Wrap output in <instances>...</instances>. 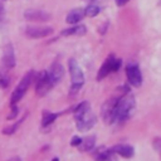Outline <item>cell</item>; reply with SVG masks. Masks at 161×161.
Returning <instances> with one entry per match:
<instances>
[{"instance_id": "cell-1", "label": "cell", "mask_w": 161, "mask_h": 161, "mask_svg": "<svg viewBox=\"0 0 161 161\" xmlns=\"http://www.w3.org/2000/svg\"><path fill=\"white\" fill-rule=\"evenodd\" d=\"M73 114H74L75 126H77L78 131H80V132H86V131L91 130L97 122V118H96L94 113L92 112L89 103L86 101L80 102L79 104H77L74 107Z\"/></svg>"}, {"instance_id": "cell-2", "label": "cell", "mask_w": 161, "mask_h": 161, "mask_svg": "<svg viewBox=\"0 0 161 161\" xmlns=\"http://www.w3.org/2000/svg\"><path fill=\"white\" fill-rule=\"evenodd\" d=\"M136 106L135 102V97L130 93V92H125L122 93L118 99L117 103L114 106V111H113V123L114 122H125L126 119H128V117L131 116V112L133 111Z\"/></svg>"}, {"instance_id": "cell-3", "label": "cell", "mask_w": 161, "mask_h": 161, "mask_svg": "<svg viewBox=\"0 0 161 161\" xmlns=\"http://www.w3.org/2000/svg\"><path fill=\"white\" fill-rule=\"evenodd\" d=\"M68 68H69V74H70V94H75L80 87L83 86L84 83V75H83V72L79 67V64L77 63L75 59H69L68 62Z\"/></svg>"}, {"instance_id": "cell-4", "label": "cell", "mask_w": 161, "mask_h": 161, "mask_svg": "<svg viewBox=\"0 0 161 161\" xmlns=\"http://www.w3.org/2000/svg\"><path fill=\"white\" fill-rule=\"evenodd\" d=\"M33 78H34V72H33V70H29V72L20 79L19 84L16 86V88L14 89V92H13V94H11V97H10V106H15V104L23 98V96H24L25 92L28 91V88H29V86H30V83H31V80H33Z\"/></svg>"}, {"instance_id": "cell-5", "label": "cell", "mask_w": 161, "mask_h": 161, "mask_svg": "<svg viewBox=\"0 0 161 161\" xmlns=\"http://www.w3.org/2000/svg\"><path fill=\"white\" fill-rule=\"evenodd\" d=\"M121 59H118V58H116L114 55H108V58L103 62V64H102V67L99 68V70H98V75H97V79L98 80H102L103 78H106L107 75H109L111 73H113V72H116V70H118L119 69V67H121Z\"/></svg>"}, {"instance_id": "cell-6", "label": "cell", "mask_w": 161, "mask_h": 161, "mask_svg": "<svg viewBox=\"0 0 161 161\" xmlns=\"http://www.w3.org/2000/svg\"><path fill=\"white\" fill-rule=\"evenodd\" d=\"M53 86L54 84H53L48 72L43 70V72L36 74V77H35V92L39 97H43V96L48 94V92L52 89Z\"/></svg>"}, {"instance_id": "cell-7", "label": "cell", "mask_w": 161, "mask_h": 161, "mask_svg": "<svg viewBox=\"0 0 161 161\" xmlns=\"http://www.w3.org/2000/svg\"><path fill=\"white\" fill-rule=\"evenodd\" d=\"M125 92H128V88L125 89L122 93H125ZM122 93H121V94H122ZM121 94H117V96L114 94L113 97L108 98V99L102 104L101 116H102V118H103L104 122H107V123H113V111H114V106H116L117 99H118V97H119Z\"/></svg>"}, {"instance_id": "cell-8", "label": "cell", "mask_w": 161, "mask_h": 161, "mask_svg": "<svg viewBox=\"0 0 161 161\" xmlns=\"http://www.w3.org/2000/svg\"><path fill=\"white\" fill-rule=\"evenodd\" d=\"M126 75L128 83L133 87H140L142 84V74L136 63H128L126 65Z\"/></svg>"}, {"instance_id": "cell-9", "label": "cell", "mask_w": 161, "mask_h": 161, "mask_svg": "<svg viewBox=\"0 0 161 161\" xmlns=\"http://www.w3.org/2000/svg\"><path fill=\"white\" fill-rule=\"evenodd\" d=\"M53 33V28L47 26V25H30L25 29V35L30 39H39L48 36Z\"/></svg>"}, {"instance_id": "cell-10", "label": "cell", "mask_w": 161, "mask_h": 161, "mask_svg": "<svg viewBox=\"0 0 161 161\" xmlns=\"http://www.w3.org/2000/svg\"><path fill=\"white\" fill-rule=\"evenodd\" d=\"M24 18L30 21H48L50 19V14L39 9H28L24 11Z\"/></svg>"}, {"instance_id": "cell-11", "label": "cell", "mask_w": 161, "mask_h": 161, "mask_svg": "<svg viewBox=\"0 0 161 161\" xmlns=\"http://www.w3.org/2000/svg\"><path fill=\"white\" fill-rule=\"evenodd\" d=\"M48 74H49L52 82H53V84H57L62 80V78L64 75V68L59 62H54L50 65V69L48 70Z\"/></svg>"}, {"instance_id": "cell-12", "label": "cell", "mask_w": 161, "mask_h": 161, "mask_svg": "<svg viewBox=\"0 0 161 161\" xmlns=\"http://www.w3.org/2000/svg\"><path fill=\"white\" fill-rule=\"evenodd\" d=\"M93 157L96 158V161H117L116 153L111 148H104V147L97 148L96 152L93 153Z\"/></svg>"}, {"instance_id": "cell-13", "label": "cell", "mask_w": 161, "mask_h": 161, "mask_svg": "<svg viewBox=\"0 0 161 161\" xmlns=\"http://www.w3.org/2000/svg\"><path fill=\"white\" fill-rule=\"evenodd\" d=\"M3 64L6 69H11L15 65V55H14V49L13 47L9 44L4 48V53H3Z\"/></svg>"}, {"instance_id": "cell-14", "label": "cell", "mask_w": 161, "mask_h": 161, "mask_svg": "<svg viewBox=\"0 0 161 161\" xmlns=\"http://www.w3.org/2000/svg\"><path fill=\"white\" fill-rule=\"evenodd\" d=\"M111 150H112L114 153H117V155H119V156H122V157H125V158H130V157H132L133 153H135L133 147L130 146V145H126V143H118V145L111 147Z\"/></svg>"}, {"instance_id": "cell-15", "label": "cell", "mask_w": 161, "mask_h": 161, "mask_svg": "<svg viewBox=\"0 0 161 161\" xmlns=\"http://www.w3.org/2000/svg\"><path fill=\"white\" fill-rule=\"evenodd\" d=\"M84 16H86V15H84V10H83V9H74V10H72V11L68 13L65 20H67L68 24L75 25V24L79 23Z\"/></svg>"}, {"instance_id": "cell-16", "label": "cell", "mask_w": 161, "mask_h": 161, "mask_svg": "<svg viewBox=\"0 0 161 161\" xmlns=\"http://www.w3.org/2000/svg\"><path fill=\"white\" fill-rule=\"evenodd\" d=\"M94 143H96V137L94 136H88L86 138H82V142L79 143V150L82 152H86V151H91L93 150L94 147Z\"/></svg>"}, {"instance_id": "cell-17", "label": "cell", "mask_w": 161, "mask_h": 161, "mask_svg": "<svg viewBox=\"0 0 161 161\" xmlns=\"http://www.w3.org/2000/svg\"><path fill=\"white\" fill-rule=\"evenodd\" d=\"M87 31V28L84 25H75L73 28H69V29H65L62 31V35H84Z\"/></svg>"}, {"instance_id": "cell-18", "label": "cell", "mask_w": 161, "mask_h": 161, "mask_svg": "<svg viewBox=\"0 0 161 161\" xmlns=\"http://www.w3.org/2000/svg\"><path fill=\"white\" fill-rule=\"evenodd\" d=\"M57 117H58V114H55V113H52V112H49V111H43L42 125H43L44 127H47V126H49L53 121H55Z\"/></svg>"}, {"instance_id": "cell-19", "label": "cell", "mask_w": 161, "mask_h": 161, "mask_svg": "<svg viewBox=\"0 0 161 161\" xmlns=\"http://www.w3.org/2000/svg\"><path fill=\"white\" fill-rule=\"evenodd\" d=\"M83 10H84V15H86V16L93 18V16L98 15V13H99V6L96 5V4H89V5H88L86 9H83Z\"/></svg>"}, {"instance_id": "cell-20", "label": "cell", "mask_w": 161, "mask_h": 161, "mask_svg": "<svg viewBox=\"0 0 161 161\" xmlns=\"http://www.w3.org/2000/svg\"><path fill=\"white\" fill-rule=\"evenodd\" d=\"M24 119H25V116H24V117H23L21 119H19V121H18L16 123H13L11 126H9V127L4 128V130H3V133H4V135H11V133H14V132H15V131L18 130V127H19V126L21 125V122H23Z\"/></svg>"}, {"instance_id": "cell-21", "label": "cell", "mask_w": 161, "mask_h": 161, "mask_svg": "<svg viewBox=\"0 0 161 161\" xmlns=\"http://www.w3.org/2000/svg\"><path fill=\"white\" fill-rule=\"evenodd\" d=\"M153 148L160 153L161 156V137H157L153 140Z\"/></svg>"}, {"instance_id": "cell-22", "label": "cell", "mask_w": 161, "mask_h": 161, "mask_svg": "<svg viewBox=\"0 0 161 161\" xmlns=\"http://www.w3.org/2000/svg\"><path fill=\"white\" fill-rule=\"evenodd\" d=\"M16 114H18V107H16V104H15V106H11V113L8 116V118H9V119H13V118L16 117Z\"/></svg>"}, {"instance_id": "cell-23", "label": "cell", "mask_w": 161, "mask_h": 161, "mask_svg": "<svg viewBox=\"0 0 161 161\" xmlns=\"http://www.w3.org/2000/svg\"><path fill=\"white\" fill-rule=\"evenodd\" d=\"M80 142H82V138L78 137V136H74V137L72 138V141H70V145H72V146H79Z\"/></svg>"}, {"instance_id": "cell-24", "label": "cell", "mask_w": 161, "mask_h": 161, "mask_svg": "<svg viewBox=\"0 0 161 161\" xmlns=\"http://www.w3.org/2000/svg\"><path fill=\"white\" fill-rule=\"evenodd\" d=\"M3 16H4V8H3V5L0 4V21L3 20Z\"/></svg>"}, {"instance_id": "cell-25", "label": "cell", "mask_w": 161, "mask_h": 161, "mask_svg": "<svg viewBox=\"0 0 161 161\" xmlns=\"http://www.w3.org/2000/svg\"><path fill=\"white\" fill-rule=\"evenodd\" d=\"M116 1H117V4H118V5L121 6V5L126 4V3H127V1H130V0H116Z\"/></svg>"}, {"instance_id": "cell-26", "label": "cell", "mask_w": 161, "mask_h": 161, "mask_svg": "<svg viewBox=\"0 0 161 161\" xmlns=\"http://www.w3.org/2000/svg\"><path fill=\"white\" fill-rule=\"evenodd\" d=\"M8 161H21V160H20V157H18V156H16V157H11V158H10V160H8Z\"/></svg>"}, {"instance_id": "cell-27", "label": "cell", "mask_w": 161, "mask_h": 161, "mask_svg": "<svg viewBox=\"0 0 161 161\" xmlns=\"http://www.w3.org/2000/svg\"><path fill=\"white\" fill-rule=\"evenodd\" d=\"M52 161H59V158H57V157H55V158H53Z\"/></svg>"}, {"instance_id": "cell-28", "label": "cell", "mask_w": 161, "mask_h": 161, "mask_svg": "<svg viewBox=\"0 0 161 161\" xmlns=\"http://www.w3.org/2000/svg\"><path fill=\"white\" fill-rule=\"evenodd\" d=\"M91 1H93V0H91Z\"/></svg>"}]
</instances>
